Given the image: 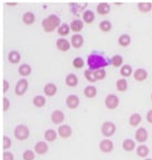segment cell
I'll list each match as a JSON object with an SVG mask.
<instances>
[{
    "mask_svg": "<svg viewBox=\"0 0 152 160\" xmlns=\"http://www.w3.org/2000/svg\"><path fill=\"white\" fill-rule=\"evenodd\" d=\"M22 20H23V22L26 24L30 26V24L34 23L35 17H34V14H33L32 12H26V13L23 14V17H22Z\"/></svg>",
    "mask_w": 152,
    "mask_h": 160,
    "instance_id": "d4e9b609",
    "label": "cell"
},
{
    "mask_svg": "<svg viewBox=\"0 0 152 160\" xmlns=\"http://www.w3.org/2000/svg\"><path fill=\"white\" fill-rule=\"evenodd\" d=\"M97 12L101 16H105L110 12V6L107 2H101L97 6Z\"/></svg>",
    "mask_w": 152,
    "mask_h": 160,
    "instance_id": "e0dca14e",
    "label": "cell"
},
{
    "mask_svg": "<svg viewBox=\"0 0 152 160\" xmlns=\"http://www.w3.org/2000/svg\"><path fill=\"white\" fill-rule=\"evenodd\" d=\"M9 108H10V101L7 98V97H3L2 98V111L7 112Z\"/></svg>",
    "mask_w": 152,
    "mask_h": 160,
    "instance_id": "b9f144b4",
    "label": "cell"
},
{
    "mask_svg": "<svg viewBox=\"0 0 152 160\" xmlns=\"http://www.w3.org/2000/svg\"><path fill=\"white\" fill-rule=\"evenodd\" d=\"M122 61L124 60H122V58L120 55H115V57H112V59L110 60V63L115 66V68H118V66H121Z\"/></svg>",
    "mask_w": 152,
    "mask_h": 160,
    "instance_id": "d590c367",
    "label": "cell"
},
{
    "mask_svg": "<svg viewBox=\"0 0 152 160\" xmlns=\"http://www.w3.org/2000/svg\"><path fill=\"white\" fill-rule=\"evenodd\" d=\"M20 59H21V55L18 51H11L8 55V60L12 64H18L20 62Z\"/></svg>",
    "mask_w": 152,
    "mask_h": 160,
    "instance_id": "44dd1931",
    "label": "cell"
},
{
    "mask_svg": "<svg viewBox=\"0 0 152 160\" xmlns=\"http://www.w3.org/2000/svg\"><path fill=\"white\" fill-rule=\"evenodd\" d=\"M99 149H101L103 152H111L112 149H114V144L112 141L109 139H104L101 141L99 144Z\"/></svg>",
    "mask_w": 152,
    "mask_h": 160,
    "instance_id": "ba28073f",
    "label": "cell"
},
{
    "mask_svg": "<svg viewBox=\"0 0 152 160\" xmlns=\"http://www.w3.org/2000/svg\"><path fill=\"white\" fill-rule=\"evenodd\" d=\"M83 20L86 23H91L95 20V13L93 11H91V10H86L84 12V14H83Z\"/></svg>",
    "mask_w": 152,
    "mask_h": 160,
    "instance_id": "4316f807",
    "label": "cell"
},
{
    "mask_svg": "<svg viewBox=\"0 0 152 160\" xmlns=\"http://www.w3.org/2000/svg\"><path fill=\"white\" fill-rule=\"evenodd\" d=\"M70 27H71V30L74 31V32H80L84 28V23H83L82 20H73L71 22Z\"/></svg>",
    "mask_w": 152,
    "mask_h": 160,
    "instance_id": "d6986e66",
    "label": "cell"
},
{
    "mask_svg": "<svg viewBox=\"0 0 152 160\" xmlns=\"http://www.w3.org/2000/svg\"><path fill=\"white\" fill-rule=\"evenodd\" d=\"M145 160H152V159H145Z\"/></svg>",
    "mask_w": 152,
    "mask_h": 160,
    "instance_id": "bcb514c9",
    "label": "cell"
},
{
    "mask_svg": "<svg viewBox=\"0 0 152 160\" xmlns=\"http://www.w3.org/2000/svg\"><path fill=\"white\" fill-rule=\"evenodd\" d=\"M137 155L141 158H145L149 155V148L145 145H140V146L137 148Z\"/></svg>",
    "mask_w": 152,
    "mask_h": 160,
    "instance_id": "4dcf8cb0",
    "label": "cell"
},
{
    "mask_svg": "<svg viewBox=\"0 0 152 160\" xmlns=\"http://www.w3.org/2000/svg\"><path fill=\"white\" fill-rule=\"evenodd\" d=\"M116 132V125L111 122H105L101 126V134L105 137H111Z\"/></svg>",
    "mask_w": 152,
    "mask_h": 160,
    "instance_id": "277c9868",
    "label": "cell"
},
{
    "mask_svg": "<svg viewBox=\"0 0 152 160\" xmlns=\"http://www.w3.org/2000/svg\"><path fill=\"white\" fill-rule=\"evenodd\" d=\"M99 28L104 32H108V31L111 30V23L109 21H107V20H104V21H101L99 23Z\"/></svg>",
    "mask_w": 152,
    "mask_h": 160,
    "instance_id": "e575fe53",
    "label": "cell"
},
{
    "mask_svg": "<svg viewBox=\"0 0 152 160\" xmlns=\"http://www.w3.org/2000/svg\"><path fill=\"white\" fill-rule=\"evenodd\" d=\"M94 75H95V78H96V81H98V80H104L105 78V76H106V72H105V70H97V71H95L94 72Z\"/></svg>",
    "mask_w": 152,
    "mask_h": 160,
    "instance_id": "f35d334b",
    "label": "cell"
},
{
    "mask_svg": "<svg viewBox=\"0 0 152 160\" xmlns=\"http://www.w3.org/2000/svg\"><path fill=\"white\" fill-rule=\"evenodd\" d=\"M28 86H29V82L26 80V78L20 80L18 83H17L16 88H14V90H16V95L22 96V95L27 92V90H28Z\"/></svg>",
    "mask_w": 152,
    "mask_h": 160,
    "instance_id": "8992f818",
    "label": "cell"
},
{
    "mask_svg": "<svg viewBox=\"0 0 152 160\" xmlns=\"http://www.w3.org/2000/svg\"><path fill=\"white\" fill-rule=\"evenodd\" d=\"M132 73V68L130 65H124L120 68V74H121L124 78H129Z\"/></svg>",
    "mask_w": 152,
    "mask_h": 160,
    "instance_id": "836d02e7",
    "label": "cell"
},
{
    "mask_svg": "<svg viewBox=\"0 0 152 160\" xmlns=\"http://www.w3.org/2000/svg\"><path fill=\"white\" fill-rule=\"evenodd\" d=\"M43 91H44V94L47 95V96L51 97L56 94V92H57V87H56V85L53 84V83H47V84L44 86V90Z\"/></svg>",
    "mask_w": 152,
    "mask_h": 160,
    "instance_id": "9a60e30c",
    "label": "cell"
},
{
    "mask_svg": "<svg viewBox=\"0 0 152 160\" xmlns=\"http://www.w3.org/2000/svg\"><path fill=\"white\" fill-rule=\"evenodd\" d=\"M13 159H14V157L11 152H9V151H5V152H3L2 160H13Z\"/></svg>",
    "mask_w": 152,
    "mask_h": 160,
    "instance_id": "7bdbcfd3",
    "label": "cell"
},
{
    "mask_svg": "<svg viewBox=\"0 0 152 160\" xmlns=\"http://www.w3.org/2000/svg\"><path fill=\"white\" fill-rule=\"evenodd\" d=\"M138 9H139V11H141V12H149V11H151V9H152V3L151 2H139L138 3Z\"/></svg>",
    "mask_w": 152,
    "mask_h": 160,
    "instance_id": "f546056e",
    "label": "cell"
},
{
    "mask_svg": "<svg viewBox=\"0 0 152 160\" xmlns=\"http://www.w3.org/2000/svg\"><path fill=\"white\" fill-rule=\"evenodd\" d=\"M84 65H85L84 60H83L82 58H76V59H74V61H73V66H74L75 68H82Z\"/></svg>",
    "mask_w": 152,
    "mask_h": 160,
    "instance_id": "74e56055",
    "label": "cell"
},
{
    "mask_svg": "<svg viewBox=\"0 0 152 160\" xmlns=\"http://www.w3.org/2000/svg\"><path fill=\"white\" fill-rule=\"evenodd\" d=\"M47 149H49V146H47V144L45 141H39L34 146V150L37 155H44L47 151Z\"/></svg>",
    "mask_w": 152,
    "mask_h": 160,
    "instance_id": "7c38bea8",
    "label": "cell"
},
{
    "mask_svg": "<svg viewBox=\"0 0 152 160\" xmlns=\"http://www.w3.org/2000/svg\"><path fill=\"white\" fill-rule=\"evenodd\" d=\"M78 105H80V98L76 95H68L66 97V106L71 109L77 108Z\"/></svg>",
    "mask_w": 152,
    "mask_h": 160,
    "instance_id": "52a82bcc",
    "label": "cell"
},
{
    "mask_svg": "<svg viewBox=\"0 0 152 160\" xmlns=\"http://www.w3.org/2000/svg\"><path fill=\"white\" fill-rule=\"evenodd\" d=\"M105 105L108 109L117 108V106L119 105V98H118V96H116L115 94L108 95L105 98Z\"/></svg>",
    "mask_w": 152,
    "mask_h": 160,
    "instance_id": "5b68a950",
    "label": "cell"
},
{
    "mask_svg": "<svg viewBox=\"0 0 152 160\" xmlns=\"http://www.w3.org/2000/svg\"><path fill=\"white\" fill-rule=\"evenodd\" d=\"M140 122H141V115L138 113L132 114V115L130 116V118H129V124H130L131 126H134V127L138 126Z\"/></svg>",
    "mask_w": 152,
    "mask_h": 160,
    "instance_id": "603a6c76",
    "label": "cell"
},
{
    "mask_svg": "<svg viewBox=\"0 0 152 160\" xmlns=\"http://www.w3.org/2000/svg\"><path fill=\"white\" fill-rule=\"evenodd\" d=\"M10 146H11V139H10L8 136H3V138H2V148L6 150V149L10 148Z\"/></svg>",
    "mask_w": 152,
    "mask_h": 160,
    "instance_id": "60d3db41",
    "label": "cell"
},
{
    "mask_svg": "<svg viewBox=\"0 0 152 160\" xmlns=\"http://www.w3.org/2000/svg\"><path fill=\"white\" fill-rule=\"evenodd\" d=\"M64 118H65V116H64V113L62 111H54L51 115L52 122H53V124H55V125H59V124L63 122Z\"/></svg>",
    "mask_w": 152,
    "mask_h": 160,
    "instance_id": "9c48e42d",
    "label": "cell"
},
{
    "mask_svg": "<svg viewBox=\"0 0 152 160\" xmlns=\"http://www.w3.org/2000/svg\"><path fill=\"white\" fill-rule=\"evenodd\" d=\"M45 103H47V99H45V97L42 96V95H37V96L33 98V105H34L35 107H37V108L43 107V106L45 105Z\"/></svg>",
    "mask_w": 152,
    "mask_h": 160,
    "instance_id": "7402d4cb",
    "label": "cell"
},
{
    "mask_svg": "<svg viewBox=\"0 0 152 160\" xmlns=\"http://www.w3.org/2000/svg\"><path fill=\"white\" fill-rule=\"evenodd\" d=\"M56 48L60 50V51H63V52H66L70 50L71 48V43L68 42L66 39H59V40L56 41Z\"/></svg>",
    "mask_w": 152,
    "mask_h": 160,
    "instance_id": "4fadbf2b",
    "label": "cell"
},
{
    "mask_svg": "<svg viewBox=\"0 0 152 160\" xmlns=\"http://www.w3.org/2000/svg\"><path fill=\"white\" fill-rule=\"evenodd\" d=\"M147 120L150 122V124H152V109L147 113Z\"/></svg>",
    "mask_w": 152,
    "mask_h": 160,
    "instance_id": "f6af8a7d",
    "label": "cell"
},
{
    "mask_svg": "<svg viewBox=\"0 0 152 160\" xmlns=\"http://www.w3.org/2000/svg\"><path fill=\"white\" fill-rule=\"evenodd\" d=\"M134 78H135V80L138 81V82H142V81L147 80V78H148L147 71L143 70V68H138L134 73Z\"/></svg>",
    "mask_w": 152,
    "mask_h": 160,
    "instance_id": "2e32d148",
    "label": "cell"
},
{
    "mask_svg": "<svg viewBox=\"0 0 152 160\" xmlns=\"http://www.w3.org/2000/svg\"><path fill=\"white\" fill-rule=\"evenodd\" d=\"M70 31H71V27L68 26V24H66V23L61 24V27L57 29V32H59V34L62 35V37H65V35H67L68 33H70Z\"/></svg>",
    "mask_w": 152,
    "mask_h": 160,
    "instance_id": "d6a6232c",
    "label": "cell"
},
{
    "mask_svg": "<svg viewBox=\"0 0 152 160\" xmlns=\"http://www.w3.org/2000/svg\"><path fill=\"white\" fill-rule=\"evenodd\" d=\"M60 24H61V19L55 14H51L42 21V27L45 32H53L56 28L61 27Z\"/></svg>",
    "mask_w": 152,
    "mask_h": 160,
    "instance_id": "7a4b0ae2",
    "label": "cell"
},
{
    "mask_svg": "<svg viewBox=\"0 0 152 160\" xmlns=\"http://www.w3.org/2000/svg\"><path fill=\"white\" fill-rule=\"evenodd\" d=\"M116 87H117V90L119 92H125L127 90V87H128V83H127V81L125 78H120L116 83Z\"/></svg>",
    "mask_w": 152,
    "mask_h": 160,
    "instance_id": "1f68e13d",
    "label": "cell"
},
{
    "mask_svg": "<svg viewBox=\"0 0 152 160\" xmlns=\"http://www.w3.org/2000/svg\"><path fill=\"white\" fill-rule=\"evenodd\" d=\"M151 99H152V94H151Z\"/></svg>",
    "mask_w": 152,
    "mask_h": 160,
    "instance_id": "7dc6e473",
    "label": "cell"
},
{
    "mask_svg": "<svg viewBox=\"0 0 152 160\" xmlns=\"http://www.w3.org/2000/svg\"><path fill=\"white\" fill-rule=\"evenodd\" d=\"M131 42V39L128 34H121L118 39V43H119L121 47H128Z\"/></svg>",
    "mask_w": 152,
    "mask_h": 160,
    "instance_id": "f1b7e54d",
    "label": "cell"
},
{
    "mask_svg": "<svg viewBox=\"0 0 152 160\" xmlns=\"http://www.w3.org/2000/svg\"><path fill=\"white\" fill-rule=\"evenodd\" d=\"M85 78H86V80L88 81V82H96V78H95V75H94V71L91 70H86L85 71Z\"/></svg>",
    "mask_w": 152,
    "mask_h": 160,
    "instance_id": "8d00e7d4",
    "label": "cell"
},
{
    "mask_svg": "<svg viewBox=\"0 0 152 160\" xmlns=\"http://www.w3.org/2000/svg\"><path fill=\"white\" fill-rule=\"evenodd\" d=\"M57 135L59 134H56V132L54 129H47L44 132V139L47 141H54L56 139V137H57Z\"/></svg>",
    "mask_w": 152,
    "mask_h": 160,
    "instance_id": "83f0119b",
    "label": "cell"
},
{
    "mask_svg": "<svg viewBox=\"0 0 152 160\" xmlns=\"http://www.w3.org/2000/svg\"><path fill=\"white\" fill-rule=\"evenodd\" d=\"M31 66L29 64H21L19 66V74L22 76H28L31 74Z\"/></svg>",
    "mask_w": 152,
    "mask_h": 160,
    "instance_id": "cb8c5ba5",
    "label": "cell"
},
{
    "mask_svg": "<svg viewBox=\"0 0 152 160\" xmlns=\"http://www.w3.org/2000/svg\"><path fill=\"white\" fill-rule=\"evenodd\" d=\"M9 90V82L7 80H3V85H2V91L3 93H7Z\"/></svg>",
    "mask_w": 152,
    "mask_h": 160,
    "instance_id": "ee69618b",
    "label": "cell"
},
{
    "mask_svg": "<svg viewBox=\"0 0 152 160\" xmlns=\"http://www.w3.org/2000/svg\"><path fill=\"white\" fill-rule=\"evenodd\" d=\"M135 147H136V144H135V141L132 139H126L122 142V148L126 151H132L135 149Z\"/></svg>",
    "mask_w": 152,
    "mask_h": 160,
    "instance_id": "484cf974",
    "label": "cell"
},
{
    "mask_svg": "<svg viewBox=\"0 0 152 160\" xmlns=\"http://www.w3.org/2000/svg\"><path fill=\"white\" fill-rule=\"evenodd\" d=\"M135 136H136V140L138 141V142H145V141L148 139V132H147V129H145V128H143V127L138 128Z\"/></svg>",
    "mask_w": 152,
    "mask_h": 160,
    "instance_id": "8fae6325",
    "label": "cell"
},
{
    "mask_svg": "<svg viewBox=\"0 0 152 160\" xmlns=\"http://www.w3.org/2000/svg\"><path fill=\"white\" fill-rule=\"evenodd\" d=\"M34 152L32 150H26L23 152V160H34Z\"/></svg>",
    "mask_w": 152,
    "mask_h": 160,
    "instance_id": "ab89813d",
    "label": "cell"
},
{
    "mask_svg": "<svg viewBox=\"0 0 152 160\" xmlns=\"http://www.w3.org/2000/svg\"><path fill=\"white\" fill-rule=\"evenodd\" d=\"M30 132H29V128L24 125H19L14 129V137H16L18 140H26L28 139Z\"/></svg>",
    "mask_w": 152,
    "mask_h": 160,
    "instance_id": "3957f363",
    "label": "cell"
},
{
    "mask_svg": "<svg viewBox=\"0 0 152 160\" xmlns=\"http://www.w3.org/2000/svg\"><path fill=\"white\" fill-rule=\"evenodd\" d=\"M65 83L67 86L70 87H75L78 84V78L75 74H68L65 78Z\"/></svg>",
    "mask_w": 152,
    "mask_h": 160,
    "instance_id": "ffe728a7",
    "label": "cell"
},
{
    "mask_svg": "<svg viewBox=\"0 0 152 160\" xmlns=\"http://www.w3.org/2000/svg\"><path fill=\"white\" fill-rule=\"evenodd\" d=\"M109 62L108 60H106L103 55L99 54H91L87 59V64L89 66V70L91 71H97L101 70L105 66L109 65Z\"/></svg>",
    "mask_w": 152,
    "mask_h": 160,
    "instance_id": "6da1fadb",
    "label": "cell"
},
{
    "mask_svg": "<svg viewBox=\"0 0 152 160\" xmlns=\"http://www.w3.org/2000/svg\"><path fill=\"white\" fill-rule=\"evenodd\" d=\"M84 95L87 98H93L97 95V90L96 87L93 86V85H88V86L85 87L84 90Z\"/></svg>",
    "mask_w": 152,
    "mask_h": 160,
    "instance_id": "ac0fdd59",
    "label": "cell"
},
{
    "mask_svg": "<svg viewBox=\"0 0 152 160\" xmlns=\"http://www.w3.org/2000/svg\"><path fill=\"white\" fill-rule=\"evenodd\" d=\"M83 43H84V38H83V35H81V34L73 35L72 39H71V44H72L75 49H80L83 45Z\"/></svg>",
    "mask_w": 152,
    "mask_h": 160,
    "instance_id": "5bb4252c",
    "label": "cell"
},
{
    "mask_svg": "<svg viewBox=\"0 0 152 160\" xmlns=\"http://www.w3.org/2000/svg\"><path fill=\"white\" fill-rule=\"evenodd\" d=\"M72 132H73L72 128L68 125H62V126H60L59 129H57V134H59V136L62 137V138H68V137L72 135Z\"/></svg>",
    "mask_w": 152,
    "mask_h": 160,
    "instance_id": "30bf717a",
    "label": "cell"
}]
</instances>
